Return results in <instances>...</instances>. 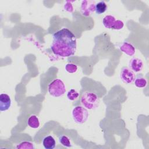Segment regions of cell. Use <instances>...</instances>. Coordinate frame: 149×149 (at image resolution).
I'll return each mask as SVG.
<instances>
[{
	"instance_id": "cell-15",
	"label": "cell",
	"mask_w": 149,
	"mask_h": 149,
	"mask_svg": "<svg viewBox=\"0 0 149 149\" xmlns=\"http://www.w3.org/2000/svg\"><path fill=\"white\" fill-rule=\"evenodd\" d=\"M79 93L75 89H70L67 93V98L70 101H74L78 98Z\"/></svg>"
},
{
	"instance_id": "cell-9",
	"label": "cell",
	"mask_w": 149,
	"mask_h": 149,
	"mask_svg": "<svg viewBox=\"0 0 149 149\" xmlns=\"http://www.w3.org/2000/svg\"><path fill=\"white\" fill-rule=\"evenodd\" d=\"M121 51L128 56H133L135 54V48L131 43L128 42H123L119 45Z\"/></svg>"
},
{
	"instance_id": "cell-1",
	"label": "cell",
	"mask_w": 149,
	"mask_h": 149,
	"mask_svg": "<svg viewBox=\"0 0 149 149\" xmlns=\"http://www.w3.org/2000/svg\"><path fill=\"white\" fill-rule=\"evenodd\" d=\"M51 46L52 52L61 57H69L76 51L77 40L74 34L68 29L63 28L52 35Z\"/></svg>"
},
{
	"instance_id": "cell-3",
	"label": "cell",
	"mask_w": 149,
	"mask_h": 149,
	"mask_svg": "<svg viewBox=\"0 0 149 149\" xmlns=\"http://www.w3.org/2000/svg\"><path fill=\"white\" fill-rule=\"evenodd\" d=\"M49 94L54 97L62 96L66 92V87L62 80L54 79L48 85Z\"/></svg>"
},
{
	"instance_id": "cell-6",
	"label": "cell",
	"mask_w": 149,
	"mask_h": 149,
	"mask_svg": "<svg viewBox=\"0 0 149 149\" xmlns=\"http://www.w3.org/2000/svg\"><path fill=\"white\" fill-rule=\"evenodd\" d=\"M120 79L126 84H130L134 81L135 75L134 72L127 67H123L120 72Z\"/></svg>"
},
{
	"instance_id": "cell-5",
	"label": "cell",
	"mask_w": 149,
	"mask_h": 149,
	"mask_svg": "<svg viewBox=\"0 0 149 149\" xmlns=\"http://www.w3.org/2000/svg\"><path fill=\"white\" fill-rule=\"evenodd\" d=\"M102 23L104 27L108 29L120 30L124 26V23L120 20H116V18L112 15L105 16L103 20Z\"/></svg>"
},
{
	"instance_id": "cell-7",
	"label": "cell",
	"mask_w": 149,
	"mask_h": 149,
	"mask_svg": "<svg viewBox=\"0 0 149 149\" xmlns=\"http://www.w3.org/2000/svg\"><path fill=\"white\" fill-rule=\"evenodd\" d=\"M11 99L9 95L2 93L0 95V111H5L9 109L11 106Z\"/></svg>"
},
{
	"instance_id": "cell-14",
	"label": "cell",
	"mask_w": 149,
	"mask_h": 149,
	"mask_svg": "<svg viewBox=\"0 0 149 149\" xmlns=\"http://www.w3.org/2000/svg\"><path fill=\"white\" fill-rule=\"evenodd\" d=\"M58 140L59 143L64 147H70L72 146V144L70 139L68 137L65 135H61L58 137Z\"/></svg>"
},
{
	"instance_id": "cell-17",
	"label": "cell",
	"mask_w": 149,
	"mask_h": 149,
	"mask_svg": "<svg viewBox=\"0 0 149 149\" xmlns=\"http://www.w3.org/2000/svg\"><path fill=\"white\" fill-rule=\"evenodd\" d=\"M17 148H34L33 144L29 141H23L16 146Z\"/></svg>"
},
{
	"instance_id": "cell-4",
	"label": "cell",
	"mask_w": 149,
	"mask_h": 149,
	"mask_svg": "<svg viewBox=\"0 0 149 149\" xmlns=\"http://www.w3.org/2000/svg\"><path fill=\"white\" fill-rule=\"evenodd\" d=\"M72 115L76 123L78 124H82L87 121L88 118V112L84 107L77 105L73 108Z\"/></svg>"
},
{
	"instance_id": "cell-16",
	"label": "cell",
	"mask_w": 149,
	"mask_h": 149,
	"mask_svg": "<svg viewBox=\"0 0 149 149\" xmlns=\"http://www.w3.org/2000/svg\"><path fill=\"white\" fill-rule=\"evenodd\" d=\"M65 70L70 73H74L77 70V66L72 63H67L65 66Z\"/></svg>"
},
{
	"instance_id": "cell-8",
	"label": "cell",
	"mask_w": 149,
	"mask_h": 149,
	"mask_svg": "<svg viewBox=\"0 0 149 149\" xmlns=\"http://www.w3.org/2000/svg\"><path fill=\"white\" fill-rule=\"evenodd\" d=\"M129 66L133 72L137 73L141 71L143 67V63L140 59L132 58L129 62Z\"/></svg>"
},
{
	"instance_id": "cell-13",
	"label": "cell",
	"mask_w": 149,
	"mask_h": 149,
	"mask_svg": "<svg viewBox=\"0 0 149 149\" xmlns=\"http://www.w3.org/2000/svg\"><path fill=\"white\" fill-rule=\"evenodd\" d=\"M107 9V5L104 1H100L97 3L95 5V11L98 15L104 13Z\"/></svg>"
},
{
	"instance_id": "cell-2",
	"label": "cell",
	"mask_w": 149,
	"mask_h": 149,
	"mask_svg": "<svg viewBox=\"0 0 149 149\" xmlns=\"http://www.w3.org/2000/svg\"><path fill=\"white\" fill-rule=\"evenodd\" d=\"M80 102L83 107L87 109H95L99 105L100 98L95 93L87 91L82 94L80 98Z\"/></svg>"
},
{
	"instance_id": "cell-10",
	"label": "cell",
	"mask_w": 149,
	"mask_h": 149,
	"mask_svg": "<svg viewBox=\"0 0 149 149\" xmlns=\"http://www.w3.org/2000/svg\"><path fill=\"white\" fill-rule=\"evenodd\" d=\"M42 144L46 149H53L55 147V140L52 136L45 137L42 140Z\"/></svg>"
},
{
	"instance_id": "cell-11",
	"label": "cell",
	"mask_w": 149,
	"mask_h": 149,
	"mask_svg": "<svg viewBox=\"0 0 149 149\" xmlns=\"http://www.w3.org/2000/svg\"><path fill=\"white\" fill-rule=\"evenodd\" d=\"M147 80L141 74H138L134 80V84L138 88H144L147 86Z\"/></svg>"
},
{
	"instance_id": "cell-12",
	"label": "cell",
	"mask_w": 149,
	"mask_h": 149,
	"mask_svg": "<svg viewBox=\"0 0 149 149\" xmlns=\"http://www.w3.org/2000/svg\"><path fill=\"white\" fill-rule=\"evenodd\" d=\"M27 124L30 127L33 129H37L40 126V120L36 115H33L29 118Z\"/></svg>"
}]
</instances>
